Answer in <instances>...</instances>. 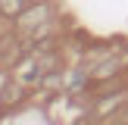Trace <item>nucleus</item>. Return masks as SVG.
Segmentation results:
<instances>
[{
    "label": "nucleus",
    "instance_id": "f257e3e1",
    "mask_svg": "<svg viewBox=\"0 0 128 125\" xmlns=\"http://www.w3.org/2000/svg\"><path fill=\"white\" fill-rule=\"evenodd\" d=\"M25 6V0H0V12L3 16H19Z\"/></svg>",
    "mask_w": 128,
    "mask_h": 125
}]
</instances>
